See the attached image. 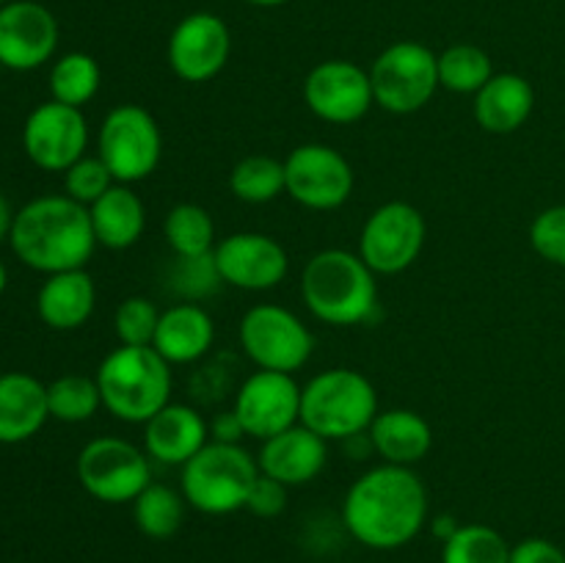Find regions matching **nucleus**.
I'll list each match as a JSON object with an SVG mask.
<instances>
[{"mask_svg": "<svg viewBox=\"0 0 565 563\" xmlns=\"http://www.w3.org/2000/svg\"><path fill=\"white\" fill-rule=\"evenodd\" d=\"M342 522L370 550L406 546L428 522V489L412 467L381 464L351 484Z\"/></svg>", "mask_w": 565, "mask_h": 563, "instance_id": "nucleus-1", "label": "nucleus"}, {"mask_svg": "<svg viewBox=\"0 0 565 563\" xmlns=\"http://www.w3.org/2000/svg\"><path fill=\"white\" fill-rule=\"evenodd\" d=\"M9 243L22 265L47 276L86 268L97 248L88 208L66 193L22 204L14 215Z\"/></svg>", "mask_w": 565, "mask_h": 563, "instance_id": "nucleus-2", "label": "nucleus"}, {"mask_svg": "<svg viewBox=\"0 0 565 563\" xmlns=\"http://www.w3.org/2000/svg\"><path fill=\"white\" fill-rule=\"evenodd\" d=\"M301 298L323 323L359 326L379 309V285L359 252L323 248L303 265Z\"/></svg>", "mask_w": 565, "mask_h": 563, "instance_id": "nucleus-3", "label": "nucleus"}, {"mask_svg": "<svg viewBox=\"0 0 565 563\" xmlns=\"http://www.w3.org/2000/svg\"><path fill=\"white\" fill-rule=\"evenodd\" d=\"M103 406L121 423L143 425L171 403V364L152 346H119L99 362Z\"/></svg>", "mask_w": 565, "mask_h": 563, "instance_id": "nucleus-4", "label": "nucleus"}, {"mask_svg": "<svg viewBox=\"0 0 565 563\" xmlns=\"http://www.w3.org/2000/svg\"><path fill=\"white\" fill-rule=\"evenodd\" d=\"M379 414L373 381L351 368H331L301 386V425L326 442H348L370 431Z\"/></svg>", "mask_w": 565, "mask_h": 563, "instance_id": "nucleus-5", "label": "nucleus"}, {"mask_svg": "<svg viewBox=\"0 0 565 563\" xmlns=\"http://www.w3.org/2000/svg\"><path fill=\"white\" fill-rule=\"evenodd\" d=\"M257 458L241 445L210 439L182 467L180 491L191 508L207 517H226L246 508L248 491L257 480Z\"/></svg>", "mask_w": 565, "mask_h": 563, "instance_id": "nucleus-6", "label": "nucleus"}, {"mask_svg": "<svg viewBox=\"0 0 565 563\" xmlns=\"http://www.w3.org/2000/svg\"><path fill=\"white\" fill-rule=\"evenodd\" d=\"M367 72L375 105L386 114H417L439 92V55L412 39L381 50Z\"/></svg>", "mask_w": 565, "mask_h": 563, "instance_id": "nucleus-7", "label": "nucleus"}, {"mask_svg": "<svg viewBox=\"0 0 565 563\" xmlns=\"http://www.w3.org/2000/svg\"><path fill=\"white\" fill-rule=\"evenodd\" d=\"M97 155L121 185H136L154 174L163 158V132L143 105H116L97 132Z\"/></svg>", "mask_w": 565, "mask_h": 563, "instance_id": "nucleus-8", "label": "nucleus"}, {"mask_svg": "<svg viewBox=\"0 0 565 563\" xmlns=\"http://www.w3.org/2000/svg\"><path fill=\"white\" fill-rule=\"evenodd\" d=\"M77 480L94 500L121 506L152 484V458L121 436H97L77 453Z\"/></svg>", "mask_w": 565, "mask_h": 563, "instance_id": "nucleus-9", "label": "nucleus"}, {"mask_svg": "<svg viewBox=\"0 0 565 563\" xmlns=\"http://www.w3.org/2000/svg\"><path fill=\"white\" fill-rule=\"evenodd\" d=\"M241 348L259 370L296 373L309 362L315 337L301 318L279 304H257L241 318Z\"/></svg>", "mask_w": 565, "mask_h": 563, "instance_id": "nucleus-10", "label": "nucleus"}, {"mask_svg": "<svg viewBox=\"0 0 565 563\" xmlns=\"http://www.w3.org/2000/svg\"><path fill=\"white\" fill-rule=\"evenodd\" d=\"M428 237L425 215L408 202H386L367 215L359 235V257L375 276H397L419 259Z\"/></svg>", "mask_w": 565, "mask_h": 563, "instance_id": "nucleus-11", "label": "nucleus"}, {"mask_svg": "<svg viewBox=\"0 0 565 563\" xmlns=\"http://www.w3.org/2000/svg\"><path fill=\"white\" fill-rule=\"evenodd\" d=\"M353 166L329 144H301L285 160V193L301 208L329 213L353 193Z\"/></svg>", "mask_w": 565, "mask_h": 563, "instance_id": "nucleus-12", "label": "nucleus"}, {"mask_svg": "<svg viewBox=\"0 0 565 563\" xmlns=\"http://www.w3.org/2000/svg\"><path fill=\"white\" fill-rule=\"evenodd\" d=\"M88 121L81 108L64 103L36 105L22 125V149L28 160L42 171L64 174L72 163L86 155Z\"/></svg>", "mask_w": 565, "mask_h": 563, "instance_id": "nucleus-13", "label": "nucleus"}, {"mask_svg": "<svg viewBox=\"0 0 565 563\" xmlns=\"http://www.w3.org/2000/svg\"><path fill=\"white\" fill-rule=\"evenodd\" d=\"M303 103L329 125H353L375 105L370 72L345 59L320 61L303 81Z\"/></svg>", "mask_w": 565, "mask_h": 563, "instance_id": "nucleus-14", "label": "nucleus"}, {"mask_svg": "<svg viewBox=\"0 0 565 563\" xmlns=\"http://www.w3.org/2000/svg\"><path fill=\"white\" fill-rule=\"evenodd\" d=\"M232 408L246 436L265 442L301 423V386L290 373L257 370L237 386Z\"/></svg>", "mask_w": 565, "mask_h": 563, "instance_id": "nucleus-15", "label": "nucleus"}, {"mask_svg": "<svg viewBox=\"0 0 565 563\" xmlns=\"http://www.w3.org/2000/svg\"><path fill=\"white\" fill-rule=\"evenodd\" d=\"M232 53L230 25L213 11L182 17L169 36L166 59L171 72L185 83H207L226 66Z\"/></svg>", "mask_w": 565, "mask_h": 563, "instance_id": "nucleus-16", "label": "nucleus"}, {"mask_svg": "<svg viewBox=\"0 0 565 563\" xmlns=\"http://www.w3.org/2000/svg\"><path fill=\"white\" fill-rule=\"evenodd\" d=\"M58 50V20L36 0H9L0 6V66L31 72L47 64Z\"/></svg>", "mask_w": 565, "mask_h": 563, "instance_id": "nucleus-17", "label": "nucleus"}, {"mask_svg": "<svg viewBox=\"0 0 565 563\" xmlns=\"http://www.w3.org/2000/svg\"><path fill=\"white\" fill-rule=\"evenodd\" d=\"M215 265L224 285L241 290L263 293L274 290L285 282L290 257L276 237L263 232H235L213 248Z\"/></svg>", "mask_w": 565, "mask_h": 563, "instance_id": "nucleus-18", "label": "nucleus"}, {"mask_svg": "<svg viewBox=\"0 0 565 563\" xmlns=\"http://www.w3.org/2000/svg\"><path fill=\"white\" fill-rule=\"evenodd\" d=\"M326 461H329V442L301 423L265 439L257 453L259 472L279 480L287 489L318 478L326 469Z\"/></svg>", "mask_w": 565, "mask_h": 563, "instance_id": "nucleus-19", "label": "nucleus"}, {"mask_svg": "<svg viewBox=\"0 0 565 563\" xmlns=\"http://www.w3.org/2000/svg\"><path fill=\"white\" fill-rule=\"evenodd\" d=\"M210 442V423L188 403H166L143 423V450L152 461L185 467Z\"/></svg>", "mask_w": 565, "mask_h": 563, "instance_id": "nucleus-20", "label": "nucleus"}, {"mask_svg": "<svg viewBox=\"0 0 565 563\" xmlns=\"http://www.w3.org/2000/svg\"><path fill=\"white\" fill-rule=\"evenodd\" d=\"M533 108V83L524 75H516V72H494L491 81L472 99L475 121L491 136L516 132L530 119Z\"/></svg>", "mask_w": 565, "mask_h": 563, "instance_id": "nucleus-21", "label": "nucleus"}, {"mask_svg": "<svg viewBox=\"0 0 565 563\" xmlns=\"http://www.w3.org/2000/svg\"><path fill=\"white\" fill-rule=\"evenodd\" d=\"M213 342L215 323L207 309L193 301H180L160 312L152 348L169 364H193L207 357Z\"/></svg>", "mask_w": 565, "mask_h": 563, "instance_id": "nucleus-22", "label": "nucleus"}, {"mask_svg": "<svg viewBox=\"0 0 565 563\" xmlns=\"http://www.w3.org/2000/svg\"><path fill=\"white\" fill-rule=\"evenodd\" d=\"M47 419V384L20 370L0 375V445L28 442Z\"/></svg>", "mask_w": 565, "mask_h": 563, "instance_id": "nucleus-23", "label": "nucleus"}, {"mask_svg": "<svg viewBox=\"0 0 565 563\" xmlns=\"http://www.w3.org/2000/svg\"><path fill=\"white\" fill-rule=\"evenodd\" d=\"M94 307H97V287L86 268L50 274L39 287L36 312L42 323L55 331H75L86 326Z\"/></svg>", "mask_w": 565, "mask_h": 563, "instance_id": "nucleus-24", "label": "nucleus"}, {"mask_svg": "<svg viewBox=\"0 0 565 563\" xmlns=\"http://www.w3.org/2000/svg\"><path fill=\"white\" fill-rule=\"evenodd\" d=\"M367 434L370 447L384 458V464H395V467H414L434 447V431L428 419L414 408L379 412Z\"/></svg>", "mask_w": 565, "mask_h": 563, "instance_id": "nucleus-25", "label": "nucleus"}, {"mask_svg": "<svg viewBox=\"0 0 565 563\" xmlns=\"http://www.w3.org/2000/svg\"><path fill=\"white\" fill-rule=\"evenodd\" d=\"M88 215H92L97 246L110 248V252H125V248L136 246L147 230V210H143L141 196L121 182L108 188L88 208Z\"/></svg>", "mask_w": 565, "mask_h": 563, "instance_id": "nucleus-26", "label": "nucleus"}, {"mask_svg": "<svg viewBox=\"0 0 565 563\" xmlns=\"http://www.w3.org/2000/svg\"><path fill=\"white\" fill-rule=\"evenodd\" d=\"M132 519L147 539L166 541L182 528L185 519V497L166 484H149L132 500Z\"/></svg>", "mask_w": 565, "mask_h": 563, "instance_id": "nucleus-27", "label": "nucleus"}, {"mask_svg": "<svg viewBox=\"0 0 565 563\" xmlns=\"http://www.w3.org/2000/svg\"><path fill=\"white\" fill-rule=\"evenodd\" d=\"M163 237L174 257L210 254L215 248V221L202 204H174L163 219Z\"/></svg>", "mask_w": 565, "mask_h": 563, "instance_id": "nucleus-28", "label": "nucleus"}, {"mask_svg": "<svg viewBox=\"0 0 565 563\" xmlns=\"http://www.w3.org/2000/svg\"><path fill=\"white\" fill-rule=\"evenodd\" d=\"M103 83V70H99L97 59L88 53H64L55 59L53 70H50V94L55 103L72 105V108H83L92 103Z\"/></svg>", "mask_w": 565, "mask_h": 563, "instance_id": "nucleus-29", "label": "nucleus"}, {"mask_svg": "<svg viewBox=\"0 0 565 563\" xmlns=\"http://www.w3.org/2000/svg\"><path fill=\"white\" fill-rule=\"evenodd\" d=\"M232 196L248 204H268L285 193V160L270 155H248L230 171Z\"/></svg>", "mask_w": 565, "mask_h": 563, "instance_id": "nucleus-30", "label": "nucleus"}, {"mask_svg": "<svg viewBox=\"0 0 565 563\" xmlns=\"http://www.w3.org/2000/svg\"><path fill=\"white\" fill-rule=\"evenodd\" d=\"M494 75L491 55L478 44H450L439 53V86L452 94H478Z\"/></svg>", "mask_w": 565, "mask_h": 563, "instance_id": "nucleus-31", "label": "nucleus"}, {"mask_svg": "<svg viewBox=\"0 0 565 563\" xmlns=\"http://www.w3.org/2000/svg\"><path fill=\"white\" fill-rule=\"evenodd\" d=\"M441 563H511V544L489 524H461L445 541Z\"/></svg>", "mask_w": 565, "mask_h": 563, "instance_id": "nucleus-32", "label": "nucleus"}, {"mask_svg": "<svg viewBox=\"0 0 565 563\" xmlns=\"http://www.w3.org/2000/svg\"><path fill=\"white\" fill-rule=\"evenodd\" d=\"M103 406L97 379L70 373L47 384V408L50 417L58 423H86Z\"/></svg>", "mask_w": 565, "mask_h": 563, "instance_id": "nucleus-33", "label": "nucleus"}, {"mask_svg": "<svg viewBox=\"0 0 565 563\" xmlns=\"http://www.w3.org/2000/svg\"><path fill=\"white\" fill-rule=\"evenodd\" d=\"M166 285L174 296H180V301L199 304L202 298L213 296L224 285V279H221L213 252H210L199 254V257H174Z\"/></svg>", "mask_w": 565, "mask_h": 563, "instance_id": "nucleus-34", "label": "nucleus"}, {"mask_svg": "<svg viewBox=\"0 0 565 563\" xmlns=\"http://www.w3.org/2000/svg\"><path fill=\"white\" fill-rule=\"evenodd\" d=\"M160 323V309L147 296H130L116 307L114 329L119 346H152Z\"/></svg>", "mask_w": 565, "mask_h": 563, "instance_id": "nucleus-35", "label": "nucleus"}, {"mask_svg": "<svg viewBox=\"0 0 565 563\" xmlns=\"http://www.w3.org/2000/svg\"><path fill=\"white\" fill-rule=\"evenodd\" d=\"M114 185H116L114 174H110V169L103 163L99 155H83L77 163H72L70 169L64 171L66 196L86 204V208H92V204Z\"/></svg>", "mask_w": 565, "mask_h": 563, "instance_id": "nucleus-36", "label": "nucleus"}, {"mask_svg": "<svg viewBox=\"0 0 565 563\" xmlns=\"http://www.w3.org/2000/svg\"><path fill=\"white\" fill-rule=\"evenodd\" d=\"M530 246L546 263L565 268V204L541 210L530 224Z\"/></svg>", "mask_w": 565, "mask_h": 563, "instance_id": "nucleus-37", "label": "nucleus"}, {"mask_svg": "<svg viewBox=\"0 0 565 563\" xmlns=\"http://www.w3.org/2000/svg\"><path fill=\"white\" fill-rule=\"evenodd\" d=\"M285 508H287V486L259 472L257 480H254L252 491H248L246 511H252L254 517L259 519H274L279 517Z\"/></svg>", "mask_w": 565, "mask_h": 563, "instance_id": "nucleus-38", "label": "nucleus"}, {"mask_svg": "<svg viewBox=\"0 0 565 563\" xmlns=\"http://www.w3.org/2000/svg\"><path fill=\"white\" fill-rule=\"evenodd\" d=\"M511 563H565V552L550 539H524L511 546Z\"/></svg>", "mask_w": 565, "mask_h": 563, "instance_id": "nucleus-39", "label": "nucleus"}, {"mask_svg": "<svg viewBox=\"0 0 565 563\" xmlns=\"http://www.w3.org/2000/svg\"><path fill=\"white\" fill-rule=\"evenodd\" d=\"M243 436H246V431H243L235 408L215 414L213 423H210V439L213 442H224V445H241Z\"/></svg>", "mask_w": 565, "mask_h": 563, "instance_id": "nucleus-40", "label": "nucleus"}, {"mask_svg": "<svg viewBox=\"0 0 565 563\" xmlns=\"http://www.w3.org/2000/svg\"><path fill=\"white\" fill-rule=\"evenodd\" d=\"M14 210H11L9 199L0 193V243L6 241V237H11V226H14Z\"/></svg>", "mask_w": 565, "mask_h": 563, "instance_id": "nucleus-41", "label": "nucleus"}, {"mask_svg": "<svg viewBox=\"0 0 565 563\" xmlns=\"http://www.w3.org/2000/svg\"><path fill=\"white\" fill-rule=\"evenodd\" d=\"M246 3L259 6V9H276V6H285L290 3V0H246Z\"/></svg>", "mask_w": 565, "mask_h": 563, "instance_id": "nucleus-42", "label": "nucleus"}, {"mask_svg": "<svg viewBox=\"0 0 565 563\" xmlns=\"http://www.w3.org/2000/svg\"><path fill=\"white\" fill-rule=\"evenodd\" d=\"M6 285H9V270H6V265H3V259H0V296H3V290H6Z\"/></svg>", "mask_w": 565, "mask_h": 563, "instance_id": "nucleus-43", "label": "nucleus"}, {"mask_svg": "<svg viewBox=\"0 0 565 563\" xmlns=\"http://www.w3.org/2000/svg\"><path fill=\"white\" fill-rule=\"evenodd\" d=\"M6 3H9V0H0V6H6Z\"/></svg>", "mask_w": 565, "mask_h": 563, "instance_id": "nucleus-44", "label": "nucleus"}]
</instances>
